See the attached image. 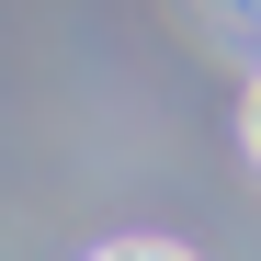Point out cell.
Wrapping results in <instances>:
<instances>
[{"instance_id":"7a4b0ae2","label":"cell","mask_w":261,"mask_h":261,"mask_svg":"<svg viewBox=\"0 0 261 261\" xmlns=\"http://www.w3.org/2000/svg\"><path fill=\"white\" fill-rule=\"evenodd\" d=\"M239 137H250V159H261V80H250V114H239Z\"/></svg>"},{"instance_id":"6da1fadb","label":"cell","mask_w":261,"mask_h":261,"mask_svg":"<svg viewBox=\"0 0 261 261\" xmlns=\"http://www.w3.org/2000/svg\"><path fill=\"white\" fill-rule=\"evenodd\" d=\"M102 261H193V250H170V239H125V250H102Z\"/></svg>"}]
</instances>
